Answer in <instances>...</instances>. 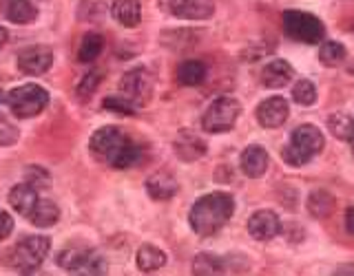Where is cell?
Instances as JSON below:
<instances>
[{
  "mask_svg": "<svg viewBox=\"0 0 354 276\" xmlns=\"http://www.w3.org/2000/svg\"><path fill=\"white\" fill-rule=\"evenodd\" d=\"M7 40H9V33H7V29H5V27H0V49L5 47Z\"/></svg>",
  "mask_w": 354,
  "mask_h": 276,
  "instance_id": "74e56055",
  "label": "cell"
},
{
  "mask_svg": "<svg viewBox=\"0 0 354 276\" xmlns=\"http://www.w3.org/2000/svg\"><path fill=\"white\" fill-rule=\"evenodd\" d=\"M104 108L113 110V113H124V115H133L136 113V106H133L129 99H124L122 95H113L104 99Z\"/></svg>",
  "mask_w": 354,
  "mask_h": 276,
  "instance_id": "d6a6232c",
  "label": "cell"
},
{
  "mask_svg": "<svg viewBox=\"0 0 354 276\" xmlns=\"http://www.w3.org/2000/svg\"><path fill=\"white\" fill-rule=\"evenodd\" d=\"M127 135L122 132L120 128L115 126H104L95 130L91 135V141H88V148H91L93 157L95 159H102V161H111L113 159V155L118 152V148L124 144Z\"/></svg>",
  "mask_w": 354,
  "mask_h": 276,
  "instance_id": "30bf717a",
  "label": "cell"
},
{
  "mask_svg": "<svg viewBox=\"0 0 354 276\" xmlns=\"http://www.w3.org/2000/svg\"><path fill=\"white\" fill-rule=\"evenodd\" d=\"M106 11V0H82L80 9H77V18L84 22H95L104 16Z\"/></svg>",
  "mask_w": 354,
  "mask_h": 276,
  "instance_id": "f1b7e54d",
  "label": "cell"
},
{
  "mask_svg": "<svg viewBox=\"0 0 354 276\" xmlns=\"http://www.w3.org/2000/svg\"><path fill=\"white\" fill-rule=\"evenodd\" d=\"M160 7L182 20H206L213 16V0H160Z\"/></svg>",
  "mask_w": 354,
  "mask_h": 276,
  "instance_id": "9c48e42d",
  "label": "cell"
},
{
  "mask_svg": "<svg viewBox=\"0 0 354 276\" xmlns=\"http://www.w3.org/2000/svg\"><path fill=\"white\" fill-rule=\"evenodd\" d=\"M104 49V38L100 33H86L77 49V60L80 62H93Z\"/></svg>",
  "mask_w": 354,
  "mask_h": 276,
  "instance_id": "4316f807",
  "label": "cell"
},
{
  "mask_svg": "<svg viewBox=\"0 0 354 276\" xmlns=\"http://www.w3.org/2000/svg\"><path fill=\"white\" fill-rule=\"evenodd\" d=\"M11 230H14V219L5 210H0V241H5L11 235Z\"/></svg>",
  "mask_w": 354,
  "mask_h": 276,
  "instance_id": "d590c367",
  "label": "cell"
},
{
  "mask_svg": "<svg viewBox=\"0 0 354 276\" xmlns=\"http://www.w3.org/2000/svg\"><path fill=\"white\" fill-rule=\"evenodd\" d=\"M308 210L317 219H326L335 213V197L326 190H317L308 197Z\"/></svg>",
  "mask_w": 354,
  "mask_h": 276,
  "instance_id": "d4e9b609",
  "label": "cell"
},
{
  "mask_svg": "<svg viewBox=\"0 0 354 276\" xmlns=\"http://www.w3.org/2000/svg\"><path fill=\"white\" fill-rule=\"evenodd\" d=\"M324 144H326L324 132H321L317 126H313V124L299 126L292 132L290 144L283 148V161L288 166L299 168V166L308 164L315 155H319L321 150H324Z\"/></svg>",
  "mask_w": 354,
  "mask_h": 276,
  "instance_id": "7a4b0ae2",
  "label": "cell"
},
{
  "mask_svg": "<svg viewBox=\"0 0 354 276\" xmlns=\"http://www.w3.org/2000/svg\"><path fill=\"white\" fill-rule=\"evenodd\" d=\"M290 115V106L283 97H268L257 106V121L263 128H279Z\"/></svg>",
  "mask_w": 354,
  "mask_h": 276,
  "instance_id": "7c38bea8",
  "label": "cell"
},
{
  "mask_svg": "<svg viewBox=\"0 0 354 276\" xmlns=\"http://www.w3.org/2000/svg\"><path fill=\"white\" fill-rule=\"evenodd\" d=\"M241 113V106L232 97H217L213 104L206 108L202 117V126L206 132H226L235 126V121Z\"/></svg>",
  "mask_w": 354,
  "mask_h": 276,
  "instance_id": "8992f818",
  "label": "cell"
},
{
  "mask_svg": "<svg viewBox=\"0 0 354 276\" xmlns=\"http://www.w3.org/2000/svg\"><path fill=\"white\" fill-rule=\"evenodd\" d=\"M235 213V201L226 193H210L199 197L188 215V224L197 237H213L228 224Z\"/></svg>",
  "mask_w": 354,
  "mask_h": 276,
  "instance_id": "6da1fadb",
  "label": "cell"
},
{
  "mask_svg": "<svg viewBox=\"0 0 354 276\" xmlns=\"http://www.w3.org/2000/svg\"><path fill=\"white\" fill-rule=\"evenodd\" d=\"M49 250H51L49 237H27L18 243L14 252H11V265L22 274L33 272L40 268L44 259H47Z\"/></svg>",
  "mask_w": 354,
  "mask_h": 276,
  "instance_id": "5b68a950",
  "label": "cell"
},
{
  "mask_svg": "<svg viewBox=\"0 0 354 276\" xmlns=\"http://www.w3.org/2000/svg\"><path fill=\"white\" fill-rule=\"evenodd\" d=\"M328 126H330L332 135H335V137L350 141V137H352V128H354V119L348 117L346 113H337V115H332V117H330Z\"/></svg>",
  "mask_w": 354,
  "mask_h": 276,
  "instance_id": "f546056e",
  "label": "cell"
},
{
  "mask_svg": "<svg viewBox=\"0 0 354 276\" xmlns=\"http://www.w3.org/2000/svg\"><path fill=\"white\" fill-rule=\"evenodd\" d=\"M177 190H180V186L169 172H153L147 179V193L155 201H169L171 197L177 195Z\"/></svg>",
  "mask_w": 354,
  "mask_h": 276,
  "instance_id": "9a60e30c",
  "label": "cell"
},
{
  "mask_svg": "<svg viewBox=\"0 0 354 276\" xmlns=\"http://www.w3.org/2000/svg\"><path fill=\"white\" fill-rule=\"evenodd\" d=\"M193 272L197 276H210V274H224L226 272V261L215 257V254H197L195 261H193Z\"/></svg>",
  "mask_w": 354,
  "mask_h": 276,
  "instance_id": "484cf974",
  "label": "cell"
},
{
  "mask_svg": "<svg viewBox=\"0 0 354 276\" xmlns=\"http://www.w3.org/2000/svg\"><path fill=\"white\" fill-rule=\"evenodd\" d=\"M283 31L288 38L304 44H317L326 36L324 22L313 14H306V11H297V9H290L283 14Z\"/></svg>",
  "mask_w": 354,
  "mask_h": 276,
  "instance_id": "3957f363",
  "label": "cell"
},
{
  "mask_svg": "<svg viewBox=\"0 0 354 276\" xmlns=\"http://www.w3.org/2000/svg\"><path fill=\"white\" fill-rule=\"evenodd\" d=\"M140 146L133 139H124V144L118 148V152L113 155V159L109 161V166H113V168H118V170H127V168H131V166H136L138 161H140Z\"/></svg>",
  "mask_w": 354,
  "mask_h": 276,
  "instance_id": "603a6c76",
  "label": "cell"
},
{
  "mask_svg": "<svg viewBox=\"0 0 354 276\" xmlns=\"http://www.w3.org/2000/svg\"><path fill=\"white\" fill-rule=\"evenodd\" d=\"M206 80V66L197 60H186L177 69V82L184 86H197Z\"/></svg>",
  "mask_w": 354,
  "mask_h": 276,
  "instance_id": "cb8c5ba5",
  "label": "cell"
},
{
  "mask_svg": "<svg viewBox=\"0 0 354 276\" xmlns=\"http://www.w3.org/2000/svg\"><path fill=\"white\" fill-rule=\"evenodd\" d=\"M175 150H177V155H180L182 159L193 161V159L202 157V155L206 152V144L197 135H193V132H182V135L177 137V141H175Z\"/></svg>",
  "mask_w": 354,
  "mask_h": 276,
  "instance_id": "44dd1931",
  "label": "cell"
},
{
  "mask_svg": "<svg viewBox=\"0 0 354 276\" xmlns=\"http://www.w3.org/2000/svg\"><path fill=\"white\" fill-rule=\"evenodd\" d=\"M53 51L49 47H29L18 53V69L25 75H42L51 69Z\"/></svg>",
  "mask_w": 354,
  "mask_h": 276,
  "instance_id": "8fae6325",
  "label": "cell"
},
{
  "mask_svg": "<svg viewBox=\"0 0 354 276\" xmlns=\"http://www.w3.org/2000/svg\"><path fill=\"white\" fill-rule=\"evenodd\" d=\"M111 14L120 22L122 27H138L142 20V5L140 0H113L111 5Z\"/></svg>",
  "mask_w": 354,
  "mask_h": 276,
  "instance_id": "ac0fdd59",
  "label": "cell"
},
{
  "mask_svg": "<svg viewBox=\"0 0 354 276\" xmlns=\"http://www.w3.org/2000/svg\"><path fill=\"white\" fill-rule=\"evenodd\" d=\"M346 47H343L341 42H335V40H328L321 44V49H319V60L321 64H326V66H339L343 64V60H346Z\"/></svg>",
  "mask_w": 354,
  "mask_h": 276,
  "instance_id": "83f0119b",
  "label": "cell"
},
{
  "mask_svg": "<svg viewBox=\"0 0 354 276\" xmlns=\"http://www.w3.org/2000/svg\"><path fill=\"white\" fill-rule=\"evenodd\" d=\"M5 16L16 25H29L38 18V9L29 0H5Z\"/></svg>",
  "mask_w": 354,
  "mask_h": 276,
  "instance_id": "ffe728a7",
  "label": "cell"
},
{
  "mask_svg": "<svg viewBox=\"0 0 354 276\" xmlns=\"http://www.w3.org/2000/svg\"><path fill=\"white\" fill-rule=\"evenodd\" d=\"M166 265V254L160 250V248H155V246H142L138 250V268L142 272H158L162 270Z\"/></svg>",
  "mask_w": 354,
  "mask_h": 276,
  "instance_id": "7402d4cb",
  "label": "cell"
},
{
  "mask_svg": "<svg viewBox=\"0 0 354 276\" xmlns=\"http://www.w3.org/2000/svg\"><path fill=\"white\" fill-rule=\"evenodd\" d=\"M29 221L36 228H51L58 224L60 219V208L55 206L51 199H40V201L36 204V208H33V213L27 217Z\"/></svg>",
  "mask_w": 354,
  "mask_h": 276,
  "instance_id": "d6986e66",
  "label": "cell"
},
{
  "mask_svg": "<svg viewBox=\"0 0 354 276\" xmlns=\"http://www.w3.org/2000/svg\"><path fill=\"white\" fill-rule=\"evenodd\" d=\"M120 95L129 99L136 108L149 104V99L153 97V75L142 66L131 69L120 80Z\"/></svg>",
  "mask_w": 354,
  "mask_h": 276,
  "instance_id": "ba28073f",
  "label": "cell"
},
{
  "mask_svg": "<svg viewBox=\"0 0 354 276\" xmlns=\"http://www.w3.org/2000/svg\"><path fill=\"white\" fill-rule=\"evenodd\" d=\"M346 230L354 237V208H348L346 210Z\"/></svg>",
  "mask_w": 354,
  "mask_h": 276,
  "instance_id": "8d00e7d4",
  "label": "cell"
},
{
  "mask_svg": "<svg viewBox=\"0 0 354 276\" xmlns=\"http://www.w3.org/2000/svg\"><path fill=\"white\" fill-rule=\"evenodd\" d=\"M58 265L69 274L82 276H100L106 274V261L95 250H62Z\"/></svg>",
  "mask_w": 354,
  "mask_h": 276,
  "instance_id": "52a82bcc",
  "label": "cell"
},
{
  "mask_svg": "<svg viewBox=\"0 0 354 276\" xmlns=\"http://www.w3.org/2000/svg\"><path fill=\"white\" fill-rule=\"evenodd\" d=\"M350 144H352V152H354V128H352V137H350Z\"/></svg>",
  "mask_w": 354,
  "mask_h": 276,
  "instance_id": "f35d334b",
  "label": "cell"
},
{
  "mask_svg": "<svg viewBox=\"0 0 354 276\" xmlns=\"http://www.w3.org/2000/svg\"><path fill=\"white\" fill-rule=\"evenodd\" d=\"M292 66L288 64L286 60H272L270 64H266L263 66V71H261V82L263 86H268V88H283L288 82L292 80Z\"/></svg>",
  "mask_w": 354,
  "mask_h": 276,
  "instance_id": "e0dca14e",
  "label": "cell"
},
{
  "mask_svg": "<svg viewBox=\"0 0 354 276\" xmlns=\"http://www.w3.org/2000/svg\"><path fill=\"white\" fill-rule=\"evenodd\" d=\"M49 102V93L40 84H22L7 95V104L11 113L20 119H29L42 113Z\"/></svg>",
  "mask_w": 354,
  "mask_h": 276,
  "instance_id": "277c9868",
  "label": "cell"
},
{
  "mask_svg": "<svg viewBox=\"0 0 354 276\" xmlns=\"http://www.w3.org/2000/svg\"><path fill=\"white\" fill-rule=\"evenodd\" d=\"M25 181L31 184L33 188H47L49 186V172L38 168V166H33V168H29L25 172Z\"/></svg>",
  "mask_w": 354,
  "mask_h": 276,
  "instance_id": "836d02e7",
  "label": "cell"
},
{
  "mask_svg": "<svg viewBox=\"0 0 354 276\" xmlns=\"http://www.w3.org/2000/svg\"><path fill=\"white\" fill-rule=\"evenodd\" d=\"M100 80H102V73L100 71H91V73H86L82 80H80V84H77V88H75V93H77V99H88L93 93H95V88H97V84H100Z\"/></svg>",
  "mask_w": 354,
  "mask_h": 276,
  "instance_id": "1f68e13d",
  "label": "cell"
},
{
  "mask_svg": "<svg viewBox=\"0 0 354 276\" xmlns=\"http://www.w3.org/2000/svg\"><path fill=\"white\" fill-rule=\"evenodd\" d=\"M40 201L38 197V188H33L31 184H18L9 190V206L16 210L18 215L29 217L33 213V208Z\"/></svg>",
  "mask_w": 354,
  "mask_h": 276,
  "instance_id": "5bb4252c",
  "label": "cell"
},
{
  "mask_svg": "<svg viewBox=\"0 0 354 276\" xmlns=\"http://www.w3.org/2000/svg\"><path fill=\"white\" fill-rule=\"evenodd\" d=\"M292 99L301 106H310L317 102V88L310 80H299L292 86Z\"/></svg>",
  "mask_w": 354,
  "mask_h": 276,
  "instance_id": "4dcf8cb0",
  "label": "cell"
},
{
  "mask_svg": "<svg viewBox=\"0 0 354 276\" xmlns=\"http://www.w3.org/2000/svg\"><path fill=\"white\" fill-rule=\"evenodd\" d=\"M20 137V132L14 124H9L7 119H0V146H11Z\"/></svg>",
  "mask_w": 354,
  "mask_h": 276,
  "instance_id": "e575fe53",
  "label": "cell"
},
{
  "mask_svg": "<svg viewBox=\"0 0 354 276\" xmlns=\"http://www.w3.org/2000/svg\"><path fill=\"white\" fill-rule=\"evenodd\" d=\"M3 99H5V95H3V91H0V104H3Z\"/></svg>",
  "mask_w": 354,
  "mask_h": 276,
  "instance_id": "ab89813d",
  "label": "cell"
},
{
  "mask_svg": "<svg viewBox=\"0 0 354 276\" xmlns=\"http://www.w3.org/2000/svg\"><path fill=\"white\" fill-rule=\"evenodd\" d=\"M268 152L261 146H248L241 152V170L250 179H259V177L268 170Z\"/></svg>",
  "mask_w": 354,
  "mask_h": 276,
  "instance_id": "2e32d148",
  "label": "cell"
},
{
  "mask_svg": "<svg viewBox=\"0 0 354 276\" xmlns=\"http://www.w3.org/2000/svg\"><path fill=\"white\" fill-rule=\"evenodd\" d=\"M248 232L257 241H270L281 232V221L272 210H257L248 219Z\"/></svg>",
  "mask_w": 354,
  "mask_h": 276,
  "instance_id": "4fadbf2b",
  "label": "cell"
}]
</instances>
